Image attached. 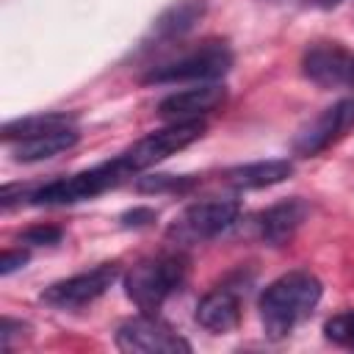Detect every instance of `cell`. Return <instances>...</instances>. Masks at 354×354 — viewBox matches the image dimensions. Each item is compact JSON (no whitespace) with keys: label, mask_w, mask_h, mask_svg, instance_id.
I'll return each mask as SVG.
<instances>
[{"label":"cell","mask_w":354,"mask_h":354,"mask_svg":"<svg viewBox=\"0 0 354 354\" xmlns=\"http://www.w3.org/2000/svg\"><path fill=\"white\" fill-rule=\"evenodd\" d=\"M321 301V282L310 271H288L260 296V321L271 340L288 337Z\"/></svg>","instance_id":"cell-1"},{"label":"cell","mask_w":354,"mask_h":354,"mask_svg":"<svg viewBox=\"0 0 354 354\" xmlns=\"http://www.w3.org/2000/svg\"><path fill=\"white\" fill-rule=\"evenodd\" d=\"M188 277V260L180 252L158 254L138 260L124 274V293L141 313H155L160 304L174 296Z\"/></svg>","instance_id":"cell-2"},{"label":"cell","mask_w":354,"mask_h":354,"mask_svg":"<svg viewBox=\"0 0 354 354\" xmlns=\"http://www.w3.org/2000/svg\"><path fill=\"white\" fill-rule=\"evenodd\" d=\"M124 177H127V171L113 158V160H105L100 166L83 169V171H75V174H66V177H55V180L39 185V188H30L28 202L36 205V207L75 205V202L91 199V196H97V194L119 185Z\"/></svg>","instance_id":"cell-3"},{"label":"cell","mask_w":354,"mask_h":354,"mask_svg":"<svg viewBox=\"0 0 354 354\" xmlns=\"http://www.w3.org/2000/svg\"><path fill=\"white\" fill-rule=\"evenodd\" d=\"M202 136H205V122L202 119L199 122H169L166 127L138 138L133 147H127L122 155H116V160L122 163L127 177H133V174H141L144 169L166 160L169 155L191 147Z\"/></svg>","instance_id":"cell-4"},{"label":"cell","mask_w":354,"mask_h":354,"mask_svg":"<svg viewBox=\"0 0 354 354\" xmlns=\"http://www.w3.org/2000/svg\"><path fill=\"white\" fill-rule=\"evenodd\" d=\"M232 66V50L227 41H205L202 47L166 61L160 66H152L144 75V83H185V80H199L210 83L218 80L230 72Z\"/></svg>","instance_id":"cell-5"},{"label":"cell","mask_w":354,"mask_h":354,"mask_svg":"<svg viewBox=\"0 0 354 354\" xmlns=\"http://www.w3.org/2000/svg\"><path fill=\"white\" fill-rule=\"evenodd\" d=\"M241 216V202L232 196H216L188 205L169 227V238L177 243H199L216 238L227 227H232Z\"/></svg>","instance_id":"cell-6"},{"label":"cell","mask_w":354,"mask_h":354,"mask_svg":"<svg viewBox=\"0 0 354 354\" xmlns=\"http://www.w3.org/2000/svg\"><path fill=\"white\" fill-rule=\"evenodd\" d=\"M116 348L130 354H188L191 343L152 313H141L116 329Z\"/></svg>","instance_id":"cell-7"},{"label":"cell","mask_w":354,"mask_h":354,"mask_svg":"<svg viewBox=\"0 0 354 354\" xmlns=\"http://www.w3.org/2000/svg\"><path fill=\"white\" fill-rule=\"evenodd\" d=\"M116 277H119V266L116 263H102L91 271H83V274L66 277L61 282H53L50 288H44L41 301L50 304V307H58V310H75V307L97 301L116 282Z\"/></svg>","instance_id":"cell-8"},{"label":"cell","mask_w":354,"mask_h":354,"mask_svg":"<svg viewBox=\"0 0 354 354\" xmlns=\"http://www.w3.org/2000/svg\"><path fill=\"white\" fill-rule=\"evenodd\" d=\"M301 75L321 88L354 86V53L337 41H315L301 55Z\"/></svg>","instance_id":"cell-9"},{"label":"cell","mask_w":354,"mask_h":354,"mask_svg":"<svg viewBox=\"0 0 354 354\" xmlns=\"http://www.w3.org/2000/svg\"><path fill=\"white\" fill-rule=\"evenodd\" d=\"M348 127H354V97L340 100L324 108L315 119H310L293 138V152L299 158H313L324 152L332 141H337Z\"/></svg>","instance_id":"cell-10"},{"label":"cell","mask_w":354,"mask_h":354,"mask_svg":"<svg viewBox=\"0 0 354 354\" xmlns=\"http://www.w3.org/2000/svg\"><path fill=\"white\" fill-rule=\"evenodd\" d=\"M227 100V88L218 83H202L194 88L174 91L158 102V116L163 122H199Z\"/></svg>","instance_id":"cell-11"},{"label":"cell","mask_w":354,"mask_h":354,"mask_svg":"<svg viewBox=\"0 0 354 354\" xmlns=\"http://www.w3.org/2000/svg\"><path fill=\"white\" fill-rule=\"evenodd\" d=\"M196 321L213 335H227L241 321V293L232 285H218L205 293L196 304Z\"/></svg>","instance_id":"cell-12"},{"label":"cell","mask_w":354,"mask_h":354,"mask_svg":"<svg viewBox=\"0 0 354 354\" xmlns=\"http://www.w3.org/2000/svg\"><path fill=\"white\" fill-rule=\"evenodd\" d=\"M307 216H310V205L304 199H299V196L282 199L260 213V218H257L260 238L271 246H282L296 235V230L304 224Z\"/></svg>","instance_id":"cell-13"},{"label":"cell","mask_w":354,"mask_h":354,"mask_svg":"<svg viewBox=\"0 0 354 354\" xmlns=\"http://www.w3.org/2000/svg\"><path fill=\"white\" fill-rule=\"evenodd\" d=\"M205 8H207L205 0H177L166 11H160V17L152 22L149 36L155 41H174L185 36L205 17Z\"/></svg>","instance_id":"cell-14"},{"label":"cell","mask_w":354,"mask_h":354,"mask_svg":"<svg viewBox=\"0 0 354 354\" xmlns=\"http://www.w3.org/2000/svg\"><path fill=\"white\" fill-rule=\"evenodd\" d=\"M293 174V163L285 160V158H277V160H254V163H243V166H235L230 169L224 177L232 188L238 191H252V188H268V185H277L282 180H288Z\"/></svg>","instance_id":"cell-15"},{"label":"cell","mask_w":354,"mask_h":354,"mask_svg":"<svg viewBox=\"0 0 354 354\" xmlns=\"http://www.w3.org/2000/svg\"><path fill=\"white\" fill-rule=\"evenodd\" d=\"M80 133L77 127H61V130H50V133H41V136H33V138H22L14 144V160L19 163H36V160H47V158H55L66 149H72L77 144Z\"/></svg>","instance_id":"cell-16"},{"label":"cell","mask_w":354,"mask_h":354,"mask_svg":"<svg viewBox=\"0 0 354 354\" xmlns=\"http://www.w3.org/2000/svg\"><path fill=\"white\" fill-rule=\"evenodd\" d=\"M72 124H75L72 113H64V111L33 113V116H22V119H14V122H6L3 124V141L14 144V141H22V138H33V136H41V133H50V130H61V127H72Z\"/></svg>","instance_id":"cell-17"},{"label":"cell","mask_w":354,"mask_h":354,"mask_svg":"<svg viewBox=\"0 0 354 354\" xmlns=\"http://www.w3.org/2000/svg\"><path fill=\"white\" fill-rule=\"evenodd\" d=\"M196 183V177H185V174H147L138 177L136 188L144 194H166V191H188Z\"/></svg>","instance_id":"cell-18"},{"label":"cell","mask_w":354,"mask_h":354,"mask_svg":"<svg viewBox=\"0 0 354 354\" xmlns=\"http://www.w3.org/2000/svg\"><path fill=\"white\" fill-rule=\"evenodd\" d=\"M324 335H326V340H332V343L354 346V310H343V313L332 315V318L324 324Z\"/></svg>","instance_id":"cell-19"},{"label":"cell","mask_w":354,"mask_h":354,"mask_svg":"<svg viewBox=\"0 0 354 354\" xmlns=\"http://www.w3.org/2000/svg\"><path fill=\"white\" fill-rule=\"evenodd\" d=\"M61 238H64L61 227L36 224V227H30V230H25V232L19 235V243H25V246H53V243H58Z\"/></svg>","instance_id":"cell-20"},{"label":"cell","mask_w":354,"mask_h":354,"mask_svg":"<svg viewBox=\"0 0 354 354\" xmlns=\"http://www.w3.org/2000/svg\"><path fill=\"white\" fill-rule=\"evenodd\" d=\"M28 263V252H22V249H6L3 252V260H0V274L3 277H8V274H14L17 268H22Z\"/></svg>","instance_id":"cell-21"},{"label":"cell","mask_w":354,"mask_h":354,"mask_svg":"<svg viewBox=\"0 0 354 354\" xmlns=\"http://www.w3.org/2000/svg\"><path fill=\"white\" fill-rule=\"evenodd\" d=\"M149 221H155V210L152 207H133V210H127L122 216V224L124 227H144Z\"/></svg>","instance_id":"cell-22"},{"label":"cell","mask_w":354,"mask_h":354,"mask_svg":"<svg viewBox=\"0 0 354 354\" xmlns=\"http://www.w3.org/2000/svg\"><path fill=\"white\" fill-rule=\"evenodd\" d=\"M343 0H313V6H318V8H335V6H340Z\"/></svg>","instance_id":"cell-23"}]
</instances>
